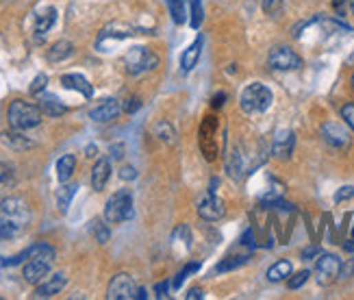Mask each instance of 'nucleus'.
<instances>
[{"instance_id": "44", "label": "nucleus", "mask_w": 354, "mask_h": 300, "mask_svg": "<svg viewBox=\"0 0 354 300\" xmlns=\"http://www.w3.org/2000/svg\"><path fill=\"white\" fill-rule=\"evenodd\" d=\"M226 103V94L224 92H220V94H215V96H213V100H211V105L217 109V107H222Z\"/></svg>"}, {"instance_id": "15", "label": "nucleus", "mask_w": 354, "mask_h": 300, "mask_svg": "<svg viewBox=\"0 0 354 300\" xmlns=\"http://www.w3.org/2000/svg\"><path fill=\"white\" fill-rule=\"evenodd\" d=\"M122 111V107L115 98H104L98 107H93L91 111H89V118L93 122H111L120 116Z\"/></svg>"}, {"instance_id": "36", "label": "nucleus", "mask_w": 354, "mask_h": 300, "mask_svg": "<svg viewBox=\"0 0 354 300\" xmlns=\"http://www.w3.org/2000/svg\"><path fill=\"white\" fill-rule=\"evenodd\" d=\"M46 85H48V76L46 74H37L35 76V81L31 83V94H42L44 89H46Z\"/></svg>"}, {"instance_id": "47", "label": "nucleus", "mask_w": 354, "mask_h": 300, "mask_svg": "<svg viewBox=\"0 0 354 300\" xmlns=\"http://www.w3.org/2000/svg\"><path fill=\"white\" fill-rule=\"evenodd\" d=\"M344 250H346V253H350V255H354V237L344 242Z\"/></svg>"}, {"instance_id": "4", "label": "nucleus", "mask_w": 354, "mask_h": 300, "mask_svg": "<svg viewBox=\"0 0 354 300\" xmlns=\"http://www.w3.org/2000/svg\"><path fill=\"white\" fill-rule=\"evenodd\" d=\"M133 196L129 189H120L104 204V220L109 224H120L133 217Z\"/></svg>"}, {"instance_id": "12", "label": "nucleus", "mask_w": 354, "mask_h": 300, "mask_svg": "<svg viewBox=\"0 0 354 300\" xmlns=\"http://www.w3.org/2000/svg\"><path fill=\"white\" fill-rule=\"evenodd\" d=\"M215 120L213 118H207L202 122L200 127V148L204 157H207V161H213L215 155H217V148H215Z\"/></svg>"}, {"instance_id": "31", "label": "nucleus", "mask_w": 354, "mask_h": 300, "mask_svg": "<svg viewBox=\"0 0 354 300\" xmlns=\"http://www.w3.org/2000/svg\"><path fill=\"white\" fill-rule=\"evenodd\" d=\"M168 9H170V16L176 24L185 22V3L183 0H168Z\"/></svg>"}, {"instance_id": "9", "label": "nucleus", "mask_w": 354, "mask_h": 300, "mask_svg": "<svg viewBox=\"0 0 354 300\" xmlns=\"http://www.w3.org/2000/svg\"><path fill=\"white\" fill-rule=\"evenodd\" d=\"M224 213H226L224 200L217 198L213 192H209L207 196L202 198V202L198 204V215L207 222H217L220 217H224Z\"/></svg>"}, {"instance_id": "51", "label": "nucleus", "mask_w": 354, "mask_h": 300, "mask_svg": "<svg viewBox=\"0 0 354 300\" xmlns=\"http://www.w3.org/2000/svg\"><path fill=\"white\" fill-rule=\"evenodd\" d=\"M350 85H352V89H354V74H352V78H350Z\"/></svg>"}, {"instance_id": "3", "label": "nucleus", "mask_w": 354, "mask_h": 300, "mask_svg": "<svg viewBox=\"0 0 354 300\" xmlns=\"http://www.w3.org/2000/svg\"><path fill=\"white\" fill-rule=\"evenodd\" d=\"M274 103V96H272V92L267 85L263 83H250L246 89L241 92V98H239V105L243 109V114L248 116H256V114H263L272 107Z\"/></svg>"}, {"instance_id": "28", "label": "nucleus", "mask_w": 354, "mask_h": 300, "mask_svg": "<svg viewBox=\"0 0 354 300\" xmlns=\"http://www.w3.org/2000/svg\"><path fill=\"white\" fill-rule=\"evenodd\" d=\"M89 231H91V235L96 237L98 244H107L109 237H111V231H109V226L102 220H91L89 222Z\"/></svg>"}, {"instance_id": "40", "label": "nucleus", "mask_w": 354, "mask_h": 300, "mask_svg": "<svg viewBox=\"0 0 354 300\" xmlns=\"http://www.w3.org/2000/svg\"><path fill=\"white\" fill-rule=\"evenodd\" d=\"M320 255H322V248L320 246H309V248L302 250L300 257H302V261H311L313 257H320Z\"/></svg>"}, {"instance_id": "10", "label": "nucleus", "mask_w": 354, "mask_h": 300, "mask_svg": "<svg viewBox=\"0 0 354 300\" xmlns=\"http://www.w3.org/2000/svg\"><path fill=\"white\" fill-rule=\"evenodd\" d=\"M50 266H52V259H46V257L29 259V264L24 266V281L31 283V285H39L48 277Z\"/></svg>"}, {"instance_id": "27", "label": "nucleus", "mask_w": 354, "mask_h": 300, "mask_svg": "<svg viewBox=\"0 0 354 300\" xmlns=\"http://www.w3.org/2000/svg\"><path fill=\"white\" fill-rule=\"evenodd\" d=\"M155 135L163 144H174V140H176V133H174L172 125H170V122H166V120H161V122H157V125H155Z\"/></svg>"}, {"instance_id": "6", "label": "nucleus", "mask_w": 354, "mask_h": 300, "mask_svg": "<svg viewBox=\"0 0 354 300\" xmlns=\"http://www.w3.org/2000/svg\"><path fill=\"white\" fill-rule=\"evenodd\" d=\"M267 65L272 70H278V72H289V70H300L302 67V59L298 54L287 48V46H278L269 52L267 57Z\"/></svg>"}, {"instance_id": "48", "label": "nucleus", "mask_w": 354, "mask_h": 300, "mask_svg": "<svg viewBox=\"0 0 354 300\" xmlns=\"http://www.w3.org/2000/svg\"><path fill=\"white\" fill-rule=\"evenodd\" d=\"M111 159H122V146H111Z\"/></svg>"}, {"instance_id": "38", "label": "nucleus", "mask_w": 354, "mask_h": 300, "mask_svg": "<svg viewBox=\"0 0 354 300\" xmlns=\"http://www.w3.org/2000/svg\"><path fill=\"white\" fill-rule=\"evenodd\" d=\"M13 179V168L7 166V163L0 161V185H5Z\"/></svg>"}, {"instance_id": "30", "label": "nucleus", "mask_w": 354, "mask_h": 300, "mask_svg": "<svg viewBox=\"0 0 354 300\" xmlns=\"http://www.w3.org/2000/svg\"><path fill=\"white\" fill-rule=\"evenodd\" d=\"M248 264V257L243 255V257H226L224 261H220L215 266V272H230V270H237L241 266H246Z\"/></svg>"}, {"instance_id": "34", "label": "nucleus", "mask_w": 354, "mask_h": 300, "mask_svg": "<svg viewBox=\"0 0 354 300\" xmlns=\"http://www.w3.org/2000/svg\"><path fill=\"white\" fill-rule=\"evenodd\" d=\"M198 270H200V266H198V264H187V266L179 272V275H176V279H174V288L179 290L181 285H183V281H185L189 275H192V272H198Z\"/></svg>"}, {"instance_id": "41", "label": "nucleus", "mask_w": 354, "mask_h": 300, "mask_svg": "<svg viewBox=\"0 0 354 300\" xmlns=\"http://www.w3.org/2000/svg\"><path fill=\"white\" fill-rule=\"evenodd\" d=\"M140 107H142V100H140V98H131V100H126V105H124V111H126V114H135V111H140Z\"/></svg>"}, {"instance_id": "19", "label": "nucleus", "mask_w": 354, "mask_h": 300, "mask_svg": "<svg viewBox=\"0 0 354 300\" xmlns=\"http://www.w3.org/2000/svg\"><path fill=\"white\" fill-rule=\"evenodd\" d=\"M109 176H111V163H109V159H98L91 172V187L100 192V189H104Z\"/></svg>"}, {"instance_id": "18", "label": "nucleus", "mask_w": 354, "mask_h": 300, "mask_svg": "<svg viewBox=\"0 0 354 300\" xmlns=\"http://www.w3.org/2000/svg\"><path fill=\"white\" fill-rule=\"evenodd\" d=\"M202 42H204L202 35H198L196 42L183 52V57H181V70H183L185 74L192 72L194 67H196V63H198V59H200V54H202Z\"/></svg>"}, {"instance_id": "29", "label": "nucleus", "mask_w": 354, "mask_h": 300, "mask_svg": "<svg viewBox=\"0 0 354 300\" xmlns=\"http://www.w3.org/2000/svg\"><path fill=\"white\" fill-rule=\"evenodd\" d=\"M226 170H228L230 176H233V179H239V176H241L243 161H241V155L237 153V150H233V153L226 157Z\"/></svg>"}, {"instance_id": "22", "label": "nucleus", "mask_w": 354, "mask_h": 300, "mask_svg": "<svg viewBox=\"0 0 354 300\" xmlns=\"http://www.w3.org/2000/svg\"><path fill=\"white\" fill-rule=\"evenodd\" d=\"M0 140H3V144L7 146V148H11V150H29V148H33L35 144L29 140V138H24L22 133H3L0 135Z\"/></svg>"}, {"instance_id": "20", "label": "nucleus", "mask_w": 354, "mask_h": 300, "mask_svg": "<svg viewBox=\"0 0 354 300\" xmlns=\"http://www.w3.org/2000/svg\"><path fill=\"white\" fill-rule=\"evenodd\" d=\"M39 109H42V114L50 118H59L67 111L65 105L57 96H52V94H42V96H39Z\"/></svg>"}, {"instance_id": "8", "label": "nucleus", "mask_w": 354, "mask_h": 300, "mask_svg": "<svg viewBox=\"0 0 354 300\" xmlns=\"http://www.w3.org/2000/svg\"><path fill=\"white\" fill-rule=\"evenodd\" d=\"M107 298L109 300H133L137 298V285H135L133 277L129 275H115L109 283V290H107Z\"/></svg>"}, {"instance_id": "7", "label": "nucleus", "mask_w": 354, "mask_h": 300, "mask_svg": "<svg viewBox=\"0 0 354 300\" xmlns=\"http://www.w3.org/2000/svg\"><path fill=\"white\" fill-rule=\"evenodd\" d=\"M342 275V259L337 255H320L316 264V279L320 285H331Z\"/></svg>"}, {"instance_id": "32", "label": "nucleus", "mask_w": 354, "mask_h": 300, "mask_svg": "<svg viewBox=\"0 0 354 300\" xmlns=\"http://www.w3.org/2000/svg\"><path fill=\"white\" fill-rule=\"evenodd\" d=\"M192 3V26L200 29V24L204 20V9H202V0H189Z\"/></svg>"}, {"instance_id": "43", "label": "nucleus", "mask_w": 354, "mask_h": 300, "mask_svg": "<svg viewBox=\"0 0 354 300\" xmlns=\"http://www.w3.org/2000/svg\"><path fill=\"white\" fill-rule=\"evenodd\" d=\"M120 176H122V179H124V181H133L135 176H137V170L131 168V166H126V168H122Z\"/></svg>"}, {"instance_id": "13", "label": "nucleus", "mask_w": 354, "mask_h": 300, "mask_svg": "<svg viewBox=\"0 0 354 300\" xmlns=\"http://www.w3.org/2000/svg\"><path fill=\"white\" fill-rule=\"evenodd\" d=\"M33 257H46V259H52V261H54V248L48 246V244H33V246L22 250L20 255L11 257V259H5L3 266H18V264L24 261V259H33Z\"/></svg>"}, {"instance_id": "37", "label": "nucleus", "mask_w": 354, "mask_h": 300, "mask_svg": "<svg viewBox=\"0 0 354 300\" xmlns=\"http://www.w3.org/2000/svg\"><path fill=\"white\" fill-rule=\"evenodd\" d=\"M342 118H344L346 125L354 131V103H346L342 107Z\"/></svg>"}, {"instance_id": "24", "label": "nucleus", "mask_w": 354, "mask_h": 300, "mask_svg": "<svg viewBox=\"0 0 354 300\" xmlns=\"http://www.w3.org/2000/svg\"><path fill=\"white\" fill-rule=\"evenodd\" d=\"M76 170V157L74 155H63L59 161H57V179L61 183H67L70 181V176L74 174Z\"/></svg>"}, {"instance_id": "26", "label": "nucleus", "mask_w": 354, "mask_h": 300, "mask_svg": "<svg viewBox=\"0 0 354 300\" xmlns=\"http://www.w3.org/2000/svg\"><path fill=\"white\" fill-rule=\"evenodd\" d=\"M76 185H63L59 192H57V204H59V211L61 213H65L67 211V207H70V202H72V198H74V194H76Z\"/></svg>"}, {"instance_id": "45", "label": "nucleus", "mask_w": 354, "mask_h": 300, "mask_svg": "<svg viewBox=\"0 0 354 300\" xmlns=\"http://www.w3.org/2000/svg\"><path fill=\"white\" fill-rule=\"evenodd\" d=\"M202 298H204V292L200 288L189 290V294H187V300H202Z\"/></svg>"}, {"instance_id": "2", "label": "nucleus", "mask_w": 354, "mask_h": 300, "mask_svg": "<svg viewBox=\"0 0 354 300\" xmlns=\"http://www.w3.org/2000/svg\"><path fill=\"white\" fill-rule=\"evenodd\" d=\"M42 109L39 105L26 103V100H13L7 109V120L11 129L16 131H29L42 125Z\"/></svg>"}, {"instance_id": "42", "label": "nucleus", "mask_w": 354, "mask_h": 300, "mask_svg": "<svg viewBox=\"0 0 354 300\" xmlns=\"http://www.w3.org/2000/svg\"><path fill=\"white\" fill-rule=\"evenodd\" d=\"M155 292H157V298H166L168 296V292H170V283H157L155 285Z\"/></svg>"}, {"instance_id": "11", "label": "nucleus", "mask_w": 354, "mask_h": 300, "mask_svg": "<svg viewBox=\"0 0 354 300\" xmlns=\"http://www.w3.org/2000/svg\"><path fill=\"white\" fill-rule=\"evenodd\" d=\"M322 138H324V142L329 144L331 148H346V146H350L348 131L342 125H337V122H326V125L322 127Z\"/></svg>"}, {"instance_id": "17", "label": "nucleus", "mask_w": 354, "mask_h": 300, "mask_svg": "<svg viewBox=\"0 0 354 300\" xmlns=\"http://www.w3.org/2000/svg\"><path fill=\"white\" fill-rule=\"evenodd\" d=\"M61 85L67 87V89H74V92H80L85 98H91L93 96V87L89 85V81L80 74H63L61 76Z\"/></svg>"}, {"instance_id": "46", "label": "nucleus", "mask_w": 354, "mask_h": 300, "mask_svg": "<svg viewBox=\"0 0 354 300\" xmlns=\"http://www.w3.org/2000/svg\"><path fill=\"white\" fill-rule=\"evenodd\" d=\"M243 244H246V246H250V248H254V242H252V231L248 228L246 233H243Z\"/></svg>"}, {"instance_id": "49", "label": "nucleus", "mask_w": 354, "mask_h": 300, "mask_svg": "<svg viewBox=\"0 0 354 300\" xmlns=\"http://www.w3.org/2000/svg\"><path fill=\"white\" fill-rule=\"evenodd\" d=\"M146 296H148V294H146V290H144V288H137V298H140V300H144Z\"/></svg>"}, {"instance_id": "33", "label": "nucleus", "mask_w": 354, "mask_h": 300, "mask_svg": "<svg viewBox=\"0 0 354 300\" xmlns=\"http://www.w3.org/2000/svg\"><path fill=\"white\" fill-rule=\"evenodd\" d=\"M261 7H263V11L267 13V16L276 18L278 13L283 11V0H261Z\"/></svg>"}, {"instance_id": "39", "label": "nucleus", "mask_w": 354, "mask_h": 300, "mask_svg": "<svg viewBox=\"0 0 354 300\" xmlns=\"http://www.w3.org/2000/svg\"><path fill=\"white\" fill-rule=\"evenodd\" d=\"M352 196H354V187H352V185H346V187H342V189H339V192L335 194V202L350 200Z\"/></svg>"}, {"instance_id": "23", "label": "nucleus", "mask_w": 354, "mask_h": 300, "mask_svg": "<svg viewBox=\"0 0 354 300\" xmlns=\"http://www.w3.org/2000/svg\"><path fill=\"white\" fill-rule=\"evenodd\" d=\"M54 20H57V9H54V7L44 9V11L35 18V33H37L39 37H42L44 33H48L50 26L54 24Z\"/></svg>"}, {"instance_id": "16", "label": "nucleus", "mask_w": 354, "mask_h": 300, "mask_svg": "<svg viewBox=\"0 0 354 300\" xmlns=\"http://www.w3.org/2000/svg\"><path fill=\"white\" fill-rule=\"evenodd\" d=\"M67 283V277L63 275V272H57V275H52L48 281H42L37 285L35 290V298H50L54 294H59Z\"/></svg>"}, {"instance_id": "5", "label": "nucleus", "mask_w": 354, "mask_h": 300, "mask_svg": "<svg viewBox=\"0 0 354 300\" xmlns=\"http://www.w3.org/2000/svg\"><path fill=\"white\" fill-rule=\"evenodd\" d=\"M124 65H126V72L137 76L142 72H148V70H155L159 65V57L151 50V48H144V46H135L126 52L124 57Z\"/></svg>"}, {"instance_id": "1", "label": "nucleus", "mask_w": 354, "mask_h": 300, "mask_svg": "<svg viewBox=\"0 0 354 300\" xmlns=\"http://www.w3.org/2000/svg\"><path fill=\"white\" fill-rule=\"evenodd\" d=\"M29 207L20 198H5L0 202V242L18 237L29 224Z\"/></svg>"}, {"instance_id": "35", "label": "nucleus", "mask_w": 354, "mask_h": 300, "mask_svg": "<svg viewBox=\"0 0 354 300\" xmlns=\"http://www.w3.org/2000/svg\"><path fill=\"white\" fill-rule=\"evenodd\" d=\"M309 277H311L309 270H302V272H298V275L289 277V290H300L302 285L309 281Z\"/></svg>"}, {"instance_id": "14", "label": "nucleus", "mask_w": 354, "mask_h": 300, "mask_svg": "<svg viewBox=\"0 0 354 300\" xmlns=\"http://www.w3.org/2000/svg\"><path fill=\"white\" fill-rule=\"evenodd\" d=\"M294 146H296V138L291 131H278L276 138H274V144H272V155L276 159H289L291 153H294Z\"/></svg>"}, {"instance_id": "50", "label": "nucleus", "mask_w": 354, "mask_h": 300, "mask_svg": "<svg viewBox=\"0 0 354 300\" xmlns=\"http://www.w3.org/2000/svg\"><path fill=\"white\" fill-rule=\"evenodd\" d=\"M93 155H96V146H89L87 148V157H93Z\"/></svg>"}, {"instance_id": "21", "label": "nucleus", "mask_w": 354, "mask_h": 300, "mask_svg": "<svg viewBox=\"0 0 354 300\" xmlns=\"http://www.w3.org/2000/svg\"><path fill=\"white\" fill-rule=\"evenodd\" d=\"M291 272H294V266L287 261V259H280V261H276L274 266H272V268L267 270V281H272V283H280V281H285V279H289Z\"/></svg>"}, {"instance_id": "52", "label": "nucleus", "mask_w": 354, "mask_h": 300, "mask_svg": "<svg viewBox=\"0 0 354 300\" xmlns=\"http://www.w3.org/2000/svg\"><path fill=\"white\" fill-rule=\"evenodd\" d=\"M352 11H354V0H352Z\"/></svg>"}, {"instance_id": "25", "label": "nucleus", "mask_w": 354, "mask_h": 300, "mask_svg": "<svg viewBox=\"0 0 354 300\" xmlns=\"http://www.w3.org/2000/svg\"><path fill=\"white\" fill-rule=\"evenodd\" d=\"M72 52H74V46L70 42H57L48 50V59L57 63V61H63L67 57H72Z\"/></svg>"}]
</instances>
